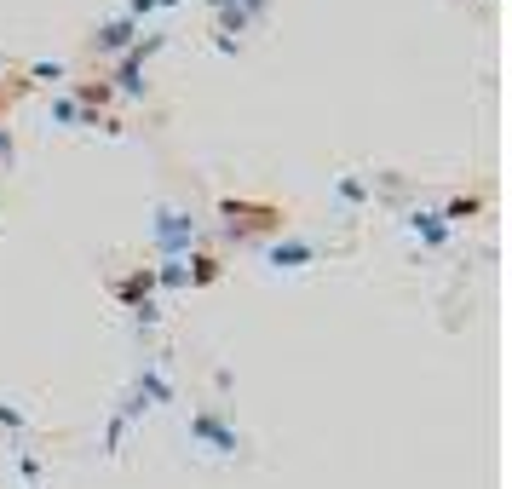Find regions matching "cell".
<instances>
[{
	"label": "cell",
	"instance_id": "obj_1",
	"mask_svg": "<svg viewBox=\"0 0 512 489\" xmlns=\"http://www.w3.org/2000/svg\"><path fill=\"white\" fill-rule=\"evenodd\" d=\"M185 443H190L196 461H219V466H236V461L254 455V438L231 420L225 403H196L185 415Z\"/></svg>",
	"mask_w": 512,
	"mask_h": 489
},
{
	"label": "cell",
	"instance_id": "obj_2",
	"mask_svg": "<svg viewBox=\"0 0 512 489\" xmlns=\"http://www.w3.org/2000/svg\"><path fill=\"white\" fill-rule=\"evenodd\" d=\"M173 403H179L173 357H167V351H150V357L139 363V374H133V380L121 386V397L110 403V409H121V415H127L133 426H139V420L150 415V409H173Z\"/></svg>",
	"mask_w": 512,
	"mask_h": 489
},
{
	"label": "cell",
	"instance_id": "obj_3",
	"mask_svg": "<svg viewBox=\"0 0 512 489\" xmlns=\"http://www.w3.org/2000/svg\"><path fill=\"white\" fill-rule=\"evenodd\" d=\"M202 248V219L185 202H156L150 208V254L156 259H190Z\"/></svg>",
	"mask_w": 512,
	"mask_h": 489
},
{
	"label": "cell",
	"instance_id": "obj_4",
	"mask_svg": "<svg viewBox=\"0 0 512 489\" xmlns=\"http://www.w3.org/2000/svg\"><path fill=\"white\" fill-rule=\"evenodd\" d=\"M328 254H334L328 242L300 236V231H277L271 242H259V265H265L271 277H300V271H311V265H323Z\"/></svg>",
	"mask_w": 512,
	"mask_h": 489
},
{
	"label": "cell",
	"instance_id": "obj_5",
	"mask_svg": "<svg viewBox=\"0 0 512 489\" xmlns=\"http://www.w3.org/2000/svg\"><path fill=\"white\" fill-rule=\"evenodd\" d=\"M167 47V35H139V47H127L116 64H104V81H110V93L127 98V104H144L150 98V58Z\"/></svg>",
	"mask_w": 512,
	"mask_h": 489
},
{
	"label": "cell",
	"instance_id": "obj_6",
	"mask_svg": "<svg viewBox=\"0 0 512 489\" xmlns=\"http://www.w3.org/2000/svg\"><path fill=\"white\" fill-rule=\"evenodd\" d=\"M110 300L121 311H133V323H139L144 340L156 334V323H162V294H156V271L150 265H133L127 277H110Z\"/></svg>",
	"mask_w": 512,
	"mask_h": 489
},
{
	"label": "cell",
	"instance_id": "obj_7",
	"mask_svg": "<svg viewBox=\"0 0 512 489\" xmlns=\"http://www.w3.org/2000/svg\"><path fill=\"white\" fill-rule=\"evenodd\" d=\"M259 231H282V208L277 202H248V196H225L219 202V236L225 242H254Z\"/></svg>",
	"mask_w": 512,
	"mask_h": 489
},
{
	"label": "cell",
	"instance_id": "obj_8",
	"mask_svg": "<svg viewBox=\"0 0 512 489\" xmlns=\"http://www.w3.org/2000/svg\"><path fill=\"white\" fill-rule=\"evenodd\" d=\"M47 127H58V133H110V139L127 133V121H121V116H93V110H81L70 93H52L47 98Z\"/></svg>",
	"mask_w": 512,
	"mask_h": 489
},
{
	"label": "cell",
	"instance_id": "obj_9",
	"mask_svg": "<svg viewBox=\"0 0 512 489\" xmlns=\"http://www.w3.org/2000/svg\"><path fill=\"white\" fill-rule=\"evenodd\" d=\"M144 24H133L127 12H116V18H104V24H93V35H87V58L93 64H116L127 47H139Z\"/></svg>",
	"mask_w": 512,
	"mask_h": 489
},
{
	"label": "cell",
	"instance_id": "obj_10",
	"mask_svg": "<svg viewBox=\"0 0 512 489\" xmlns=\"http://www.w3.org/2000/svg\"><path fill=\"white\" fill-rule=\"evenodd\" d=\"M369 208H374V185L363 173H334V179H328V213H334V219L357 225Z\"/></svg>",
	"mask_w": 512,
	"mask_h": 489
},
{
	"label": "cell",
	"instance_id": "obj_11",
	"mask_svg": "<svg viewBox=\"0 0 512 489\" xmlns=\"http://www.w3.org/2000/svg\"><path fill=\"white\" fill-rule=\"evenodd\" d=\"M397 225H403V236L420 242V248H449V242H455V231L438 219V208H403L397 213Z\"/></svg>",
	"mask_w": 512,
	"mask_h": 489
},
{
	"label": "cell",
	"instance_id": "obj_12",
	"mask_svg": "<svg viewBox=\"0 0 512 489\" xmlns=\"http://www.w3.org/2000/svg\"><path fill=\"white\" fill-rule=\"evenodd\" d=\"M185 271H190V288H213V282L225 277V259L208 254V248H196V254L185 259Z\"/></svg>",
	"mask_w": 512,
	"mask_h": 489
},
{
	"label": "cell",
	"instance_id": "obj_13",
	"mask_svg": "<svg viewBox=\"0 0 512 489\" xmlns=\"http://www.w3.org/2000/svg\"><path fill=\"white\" fill-rule=\"evenodd\" d=\"M150 271H156V294H190V271H185V259H156Z\"/></svg>",
	"mask_w": 512,
	"mask_h": 489
},
{
	"label": "cell",
	"instance_id": "obj_14",
	"mask_svg": "<svg viewBox=\"0 0 512 489\" xmlns=\"http://www.w3.org/2000/svg\"><path fill=\"white\" fill-rule=\"evenodd\" d=\"M127 432H133V420L121 415V409H110V415H104V438H98V455H110V461H116L121 443H127Z\"/></svg>",
	"mask_w": 512,
	"mask_h": 489
},
{
	"label": "cell",
	"instance_id": "obj_15",
	"mask_svg": "<svg viewBox=\"0 0 512 489\" xmlns=\"http://www.w3.org/2000/svg\"><path fill=\"white\" fill-rule=\"evenodd\" d=\"M0 432H6L12 443H29V415H24V403L0 397Z\"/></svg>",
	"mask_w": 512,
	"mask_h": 489
},
{
	"label": "cell",
	"instance_id": "obj_16",
	"mask_svg": "<svg viewBox=\"0 0 512 489\" xmlns=\"http://www.w3.org/2000/svg\"><path fill=\"white\" fill-rule=\"evenodd\" d=\"M478 213H484V196H449V202L438 208V219L449 225V231H455L461 219H478Z\"/></svg>",
	"mask_w": 512,
	"mask_h": 489
},
{
	"label": "cell",
	"instance_id": "obj_17",
	"mask_svg": "<svg viewBox=\"0 0 512 489\" xmlns=\"http://www.w3.org/2000/svg\"><path fill=\"white\" fill-rule=\"evenodd\" d=\"M24 81H70V64L64 58H35V64H24Z\"/></svg>",
	"mask_w": 512,
	"mask_h": 489
},
{
	"label": "cell",
	"instance_id": "obj_18",
	"mask_svg": "<svg viewBox=\"0 0 512 489\" xmlns=\"http://www.w3.org/2000/svg\"><path fill=\"white\" fill-rule=\"evenodd\" d=\"M24 93H29V81H24V75H12V70H6V81H0V127H6V116H12V104H18Z\"/></svg>",
	"mask_w": 512,
	"mask_h": 489
},
{
	"label": "cell",
	"instance_id": "obj_19",
	"mask_svg": "<svg viewBox=\"0 0 512 489\" xmlns=\"http://www.w3.org/2000/svg\"><path fill=\"white\" fill-rule=\"evenodd\" d=\"M179 0H127V18L133 24H144V18H156V12H173Z\"/></svg>",
	"mask_w": 512,
	"mask_h": 489
},
{
	"label": "cell",
	"instance_id": "obj_20",
	"mask_svg": "<svg viewBox=\"0 0 512 489\" xmlns=\"http://www.w3.org/2000/svg\"><path fill=\"white\" fill-rule=\"evenodd\" d=\"M208 6H213V12H219V6H242V12L259 24V18H271V6H277V0H208Z\"/></svg>",
	"mask_w": 512,
	"mask_h": 489
},
{
	"label": "cell",
	"instance_id": "obj_21",
	"mask_svg": "<svg viewBox=\"0 0 512 489\" xmlns=\"http://www.w3.org/2000/svg\"><path fill=\"white\" fill-rule=\"evenodd\" d=\"M0 167H6V173L18 167V139H12V127H0Z\"/></svg>",
	"mask_w": 512,
	"mask_h": 489
},
{
	"label": "cell",
	"instance_id": "obj_22",
	"mask_svg": "<svg viewBox=\"0 0 512 489\" xmlns=\"http://www.w3.org/2000/svg\"><path fill=\"white\" fill-rule=\"evenodd\" d=\"M24 489H47V484H24Z\"/></svg>",
	"mask_w": 512,
	"mask_h": 489
},
{
	"label": "cell",
	"instance_id": "obj_23",
	"mask_svg": "<svg viewBox=\"0 0 512 489\" xmlns=\"http://www.w3.org/2000/svg\"><path fill=\"white\" fill-rule=\"evenodd\" d=\"M0 75H6V58H0Z\"/></svg>",
	"mask_w": 512,
	"mask_h": 489
}]
</instances>
